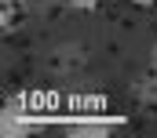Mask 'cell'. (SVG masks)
<instances>
[{
    "label": "cell",
    "instance_id": "6da1fadb",
    "mask_svg": "<svg viewBox=\"0 0 157 138\" xmlns=\"http://www.w3.org/2000/svg\"><path fill=\"white\" fill-rule=\"evenodd\" d=\"M18 22V11H15V0H4V33H11Z\"/></svg>",
    "mask_w": 157,
    "mask_h": 138
},
{
    "label": "cell",
    "instance_id": "7a4b0ae2",
    "mask_svg": "<svg viewBox=\"0 0 157 138\" xmlns=\"http://www.w3.org/2000/svg\"><path fill=\"white\" fill-rule=\"evenodd\" d=\"M77 7H84V11H91V7H99V4H106V0H73Z\"/></svg>",
    "mask_w": 157,
    "mask_h": 138
},
{
    "label": "cell",
    "instance_id": "3957f363",
    "mask_svg": "<svg viewBox=\"0 0 157 138\" xmlns=\"http://www.w3.org/2000/svg\"><path fill=\"white\" fill-rule=\"evenodd\" d=\"M132 4H139V7H157V0H132Z\"/></svg>",
    "mask_w": 157,
    "mask_h": 138
}]
</instances>
